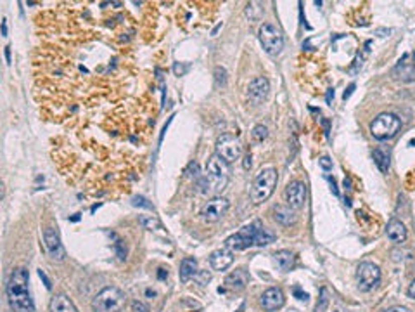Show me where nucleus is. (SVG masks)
I'll return each instance as SVG.
<instances>
[{
  "label": "nucleus",
  "mask_w": 415,
  "mask_h": 312,
  "mask_svg": "<svg viewBox=\"0 0 415 312\" xmlns=\"http://www.w3.org/2000/svg\"><path fill=\"white\" fill-rule=\"evenodd\" d=\"M7 302L13 312H33V298L30 293V274L25 267H16L6 284Z\"/></svg>",
  "instance_id": "f257e3e1"
},
{
  "label": "nucleus",
  "mask_w": 415,
  "mask_h": 312,
  "mask_svg": "<svg viewBox=\"0 0 415 312\" xmlns=\"http://www.w3.org/2000/svg\"><path fill=\"white\" fill-rule=\"evenodd\" d=\"M229 163L215 153L208 160L206 163V175L199 177V187H201L202 194H215L225 189L227 182H229Z\"/></svg>",
  "instance_id": "f03ea898"
},
{
  "label": "nucleus",
  "mask_w": 415,
  "mask_h": 312,
  "mask_svg": "<svg viewBox=\"0 0 415 312\" xmlns=\"http://www.w3.org/2000/svg\"><path fill=\"white\" fill-rule=\"evenodd\" d=\"M277 181H279V174L273 167L258 172L251 184V191H249V196H251V201L254 205H260V203L267 201L272 196L273 191H275Z\"/></svg>",
  "instance_id": "7ed1b4c3"
},
{
  "label": "nucleus",
  "mask_w": 415,
  "mask_h": 312,
  "mask_svg": "<svg viewBox=\"0 0 415 312\" xmlns=\"http://www.w3.org/2000/svg\"><path fill=\"white\" fill-rule=\"evenodd\" d=\"M127 303V296L116 286H106L92 300L93 312H121Z\"/></svg>",
  "instance_id": "20e7f679"
},
{
  "label": "nucleus",
  "mask_w": 415,
  "mask_h": 312,
  "mask_svg": "<svg viewBox=\"0 0 415 312\" xmlns=\"http://www.w3.org/2000/svg\"><path fill=\"white\" fill-rule=\"evenodd\" d=\"M401 127V120L394 113H381L375 116L374 122L370 123V134L377 140H387L393 139L398 134Z\"/></svg>",
  "instance_id": "39448f33"
},
{
  "label": "nucleus",
  "mask_w": 415,
  "mask_h": 312,
  "mask_svg": "<svg viewBox=\"0 0 415 312\" xmlns=\"http://www.w3.org/2000/svg\"><path fill=\"white\" fill-rule=\"evenodd\" d=\"M263 227V225L260 224V222H253V224H248L244 225V227H241L236 234H232V236H229L225 240V247L229 250H246V248H251L254 247V240H256V234L258 231Z\"/></svg>",
  "instance_id": "423d86ee"
},
{
  "label": "nucleus",
  "mask_w": 415,
  "mask_h": 312,
  "mask_svg": "<svg viewBox=\"0 0 415 312\" xmlns=\"http://www.w3.org/2000/svg\"><path fill=\"white\" fill-rule=\"evenodd\" d=\"M258 37L263 45L265 52H268L270 56H279L284 49V37H282L280 30H277L270 23H263L258 31Z\"/></svg>",
  "instance_id": "0eeeda50"
},
{
  "label": "nucleus",
  "mask_w": 415,
  "mask_h": 312,
  "mask_svg": "<svg viewBox=\"0 0 415 312\" xmlns=\"http://www.w3.org/2000/svg\"><path fill=\"white\" fill-rule=\"evenodd\" d=\"M215 149H217V154L227 163H234L236 160H239L242 156L241 140L232 134H222L220 137L217 139Z\"/></svg>",
  "instance_id": "6e6552de"
},
{
  "label": "nucleus",
  "mask_w": 415,
  "mask_h": 312,
  "mask_svg": "<svg viewBox=\"0 0 415 312\" xmlns=\"http://www.w3.org/2000/svg\"><path fill=\"white\" fill-rule=\"evenodd\" d=\"M381 283V269L372 262H362L356 267V284L362 291H372Z\"/></svg>",
  "instance_id": "1a4fd4ad"
},
{
  "label": "nucleus",
  "mask_w": 415,
  "mask_h": 312,
  "mask_svg": "<svg viewBox=\"0 0 415 312\" xmlns=\"http://www.w3.org/2000/svg\"><path fill=\"white\" fill-rule=\"evenodd\" d=\"M230 201L223 196H215L208 200L201 208V217L204 222H218L220 218L229 212Z\"/></svg>",
  "instance_id": "9d476101"
},
{
  "label": "nucleus",
  "mask_w": 415,
  "mask_h": 312,
  "mask_svg": "<svg viewBox=\"0 0 415 312\" xmlns=\"http://www.w3.org/2000/svg\"><path fill=\"white\" fill-rule=\"evenodd\" d=\"M284 198H285V203H287L292 210L303 208L304 203H306V186L301 181L289 182L284 191Z\"/></svg>",
  "instance_id": "9b49d317"
},
{
  "label": "nucleus",
  "mask_w": 415,
  "mask_h": 312,
  "mask_svg": "<svg viewBox=\"0 0 415 312\" xmlns=\"http://www.w3.org/2000/svg\"><path fill=\"white\" fill-rule=\"evenodd\" d=\"M44 243H45V250L47 253L50 255V259L54 260H62L66 257L64 247L61 243V236L57 232V229L54 227H47L44 231Z\"/></svg>",
  "instance_id": "f8f14e48"
},
{
  "label": "nucleus",
  "mask_w": 415,
  "mask_h": 312,
  "mask_svg": "<svg viewBox=\"0 0 415 312\" xmlns=\"http://www.w3.org/2000/svg\"><path fill=\"white\" fill-rule=\"evenodd\" d=\"M268 92H270V84H268V80L265 76H256V78H253V80L249 82L248 96L254 104H258V103H261V101L267 99Z\"/></svg>",
  "instance_id": "ddd939ff"
},
{
  "label": "nucleus",
  "mask_w": 415,
  "mask_h": 312,
  "mask_svg": "<svg viewBox=\"0 0 415 312\" xmlns=\"http://www.w3.org/2000/svg\"><path fill=\"white\" fill-rule=\"evenodd\" d=\"M284 302H285V298H284V293H282L280 288H268L267 291H263V295H261V298H260L261 307L268 312L279 310L280 307L284 305Z\"/></svg>",
  "instance_id": "4468645a"
},
{
  "label": "nucleus",
  "mask_w": 415,
  "mask_h": 312,
  "mask_svg": "<svg viewBox=\"0 0 415 312\" xmlns=\"http://www.w3.org/2000/svg\"><path fill=\"white\" fill-rule=\"evenodd\" d=\"M232 264H234V253H232V250H229V248L215 250V252L210 255V265L213 271L222 272V271H225V269H229Z\"/></svg>",
  "instance_id": "2eb2a0df"
},
{
  "label": "nucleus",
  "mask_w": 415,
  "mask_h": 312,
  "mask_svg": "<svg viewBox=\"0 0 415 312\" xmlns=\"http://www.w3.org/2000/svg\"><path fill=\"white\" fill-rule=\"evenodd\" d=\"M249 281V274L246 272V269H236L234 272H230L225 278V288L230 291H242L246 288Z\"/></svg>",
  "instance_id": "dca6fc26"
},
{
  "label": "nucleus",
  "mask_w": 415,
  "mask_h": 312,
  "mask_svg": "<svg viewBox=\"0 0 415 312\" xmlns=\"http://www.w3.org/2000/svg\"><path fill=\"white\" fill-rule=\"evenodd\" d=\"M393 76L400 82H413L415 80V64L408 61V56H403L398 64L393 68Z\"/></svg>",
  "instance_id": "f3484780"
},
{
  "label": "nucleus",
  "mask_w": 415,
  "mask_h": 312,
  "mask_svg": "<svg viewBox=\"0 0 415 312\" xmlns=\"http://www.w3.org/2000/svg\"><path fill=\"white\" fill-rule=\"evenodd\" d=\"M273 218H275L280 225H285V227L294 225L297 222L296 212L289 205H275L273 206Z\"/></svg>",
  "instance_id": "a211bd4d"
},
{
  "label": "nucleus",
  "mask_w": 415,
  "mask_h": 312,
  "mask_svg": "<svg viewBox=\"0 0 415 312\" xmlns=\"http://www.w3.org/2000/svg\"><path fill=\"white\" fill-rule=\"evenodd\" d=\"M386 236H387V240H389L391 243H396V245L403 243V241L406 240L405 224H403L401 220L393 218V220H391L389 224H387V227H386Z\"/></svg>",
  "instance_id": "6ab92c4d"
},
{
  "label": "nucleus",
  "mask_w": 415,
  "mask_h": 312,
  "mask_svg": "<svg viewBox=\"0 0 415 312\" xmlns=\"http://www.w3.org/2000/svg\"><path fill=\"white\" fill-rule=\"evenodd\" d=\"M50 312H78L73 300L64 293H56L50 300Z\"/></svg>",
  "instance_id": "aec40b11"
},
{
  "label": "nucleus",
  "mask_w": 415,
  "mask_h": 312,
  "mask_svg": "<svg viewBox=\"0 0 415 312\" xmlns=\"http://www.w3.org/2000/svg\"><path fill=\"white\" fill-rule=\"evenodd\" d=\"M199 274L197 271V260L192 257H187L180 262V281L182 283H189L190 279H194Z\"/></svg>",
  "instance_id": "412c9836"
},
{
  "label": "nucleus",
  "mask_w": 415,
  "mask_h": 312,
  "mask_svg": "<svg viewBox=\"0 0 415 312\" xmlns=\"http://www.w3.org/2000/svg\"><path fill=\"white\" fill-rule=\"evenodd\" d=\"M273 257H275V262L279 265L280 271H291V269L294 267L296 257L294 253L289 252V250H279Z\"/></svg>",
  "instance_id": "4be33fe9"
},
{
  "label": "nucleus",
  "mask_w": 415,
  "mask_h": 312,
  "mask_svg": "<svg viewBox=\"0 0 415 312\" xmlns=\"http://www.w3.org/2000/svg\"><path fill=\"white\" fill-rule=\"evenodd\" d=\"M374 163L377 165V169L382 172V174H387V170H389V156H387L382 149H374Z\"/></svg>",
  "instance_id": "5701e85b"
},
{
  "label": "nucleus",
  "mask_w": 415,
  "mask_h": 312,
  "mask_svg": "<svg viewBox=\"0 0 415 312\" xmlns=\"http://www.w3.org/2000/svg\"><path fill=\"white\" fill-rule=\"evenodd\" d=\"M273 240H275V234H273L267 227H261L260 231H258V234H256L254 245H256V247H267V245L273 243Z\"/></svg>",
  "instance_id": "b1692460"
},
{
  "label": "nucleus",
  "mask_w": 415,
  "mask_h": 312,
  "mask_svg": "<svg viewBox=\"0 0 415 312\" xmlns=\"http://www.w3.org/2000/svg\"><path fill=\"white\" fill-rule=\"evenodd\" d=\"M139 224L142 225L147 231H158L161 227V224L158 222V218H154L152 215H140L139 217Z\"/></svg>",
  "instance_id": "393cba45"
},
{
  "label": "nucleus",
  "mask_w": 415,
  "mask_h": 312,
  "mask_svg": "<svg viewBox=\"0 0 415 312\" xmlns=\"http://www.w3.org/2000/svg\"><path fill=\"white\" fill-rule=\"evenodd\" d=\"M251 135L256 142H263V140L268 137V128L265 127V125H256V127L253 128Z\"/></svg>",
  "instance_id": "a878e982"
},
{
  "label": "nucleus",
  "mask_w": 415,
  "mask_h": 312,
  "mask_svg": "<svg viewBox=\"0 0 415 312\" xmlns=\"http://www.w3.org/2000/svg\"><path fill=\"white\" fill-rule=\"evenodd\" d=\"M327 305H329V291H327V288H322V290H320V298L315 307V312H324L327 309Z\"/></svg>",
  "instance_id": "bb28decb"
},
{
  "label": "nucleus",
  "mask_w": 415,
  "mask_h": 312,
  "mask_svg": "<svg viewBox=\"0 0 415 312\" xmlns=\"http://www.w3.org/2000/svg\"><path fill=\"white\" fill-rule=\"evenodd\" d=\"M215 80H217V87H225L227 85V69L218 66L215 69Z\"/></svg>",
  "instance_id": "cd10ccee"
},
{
  "label": "nucleus",
  "mask_w": 415,
  "mask_h": 312,
  "mask_svg": "<svg viewBox=\"0 0 415 312\" xmlns=\"http://www.w3.org/2000/svg\"><path fill=\"white\" fill-rule=\"evenodd\" d=\"M134 206H142V208H152V205L147 201V198H144V196H135L134 198Z\"/></svg>",
  "instance_id": "c85d7f7f"
},
{
  "label": "nucleus",
  "mask_w": 415,
  "mask_h": 312,
  "mask_svg": "<svg viewBox=\"0 0 415 312\" xmlns=\"http://www.w3.org/2000/svg\"><path fill=\"white\" fill-rule=\"evenodd\" d=\"M292 295L296 296L297 300H301V302H306L308 298H310V296H308V293H304L303 290H301L299 286H296V288H292Z\"/></svg>",
  "instance_id": "c756f323"
},
{
  "label": "nucleus",
  "mask_w": 415,
  "mask_h": 312,
  "mask_svg": "<svg viewBox=\"0 0 415 312\" xmlns=\"http://www.w3.org/2000/svg\"><path fill=\"white\" fill-rule=\"evenodd\" d=\"M132 310H134V312H149V307L144 302H139V300H135V302L132 303Z\"/></svg>",
  "instance_id": "7c9ffc66"
},
{
  "label": "nucleus",
  "mask_w": 415,
  "mask_h": 312,
  "mask_svg": "<svg viewBox=\"0 0 415 312\" xmlns=\"http://www.w3.org/2000/svg\"><path fill=\"white\" fill-rule=\"evenodd\" d=\"M319 165L322 167L324 170H331L332 169V160L329 158V156H322V158L319 160Z\"/></svg>",
  "instance_id": "2f4dec72"
},
{
  "label": "nucleus",
  "mask_w": 415,
  "mask_h": 312,
  "mask_svg": "<svg viewBox=\"0 0 415 312\" xmlns=\"http://www.w3.org/2000/svg\"><path fill=\"white\" fill-rule=\"evenodd\" d=\"M187 175H189V177H194V179H199V165L197 163H190L189 170H187Z\"/></svg>",
  "instance_id": "473e14b6"
},
{
  "label": "nucleus",
  "mask_w": 415,
  "mask_h": 312,
  "mask_svg": "<svg viewBox=\"0 0 415 312\" xmlns=\"http://www.w3.org/2000/svg\"><path fill=\"white\" fill-rule=\"evenodd\" d=\"M173 71H175V75H178V76L185 75V71H187V64H180V62H175Z\"/></svg>",
  "instance_id": "72a5a7b5"
},
{
  "label": "nucleus",
  "mask_w": 415,
  "mask_h": 312,
  "mask_svg": "<svg viewBox=\"0 0 415 312\" xmlns=\"http://www.w3.org/2000/svg\"><path fill=\"white\" fill-rule=\"evenodd\" d=\"M384 312H412L408 309V307H403V305H394V307H389V309H386Z\"/></svg>",
  "instance_id": "f704fd0d"
},
{
  "label": "nucleus",
  "mask_w": 415,
  "mask_h": 312,
  "mask_svg": "<svg viewBox=\"0 0 415 312\" xmlns=\"http://www.w3.org/2000/svg\"><path fill=\"white\" fill-rule=\"evenodd\" d=\"M38 276H40V279L44 281V283H45V286H47V288H49V290H50V288H52V284H50L49 278H47V276H45V272L42 271V269H40V271H38Z\"/></svg>",
  "instance_id": "c9c22d12"
},
{
  "label": "nucleus",
  "mask_w": 415,
  "mask_h": 312,
  "mask_svg": "<svg viewBox=\"0 0 415 312\" xmlns=\"http://www.w3.org/2000/svg\"><path fill=\"white\" fill-rule=\"evenodd\" d=\"M353 91H355V84H351L350 87L346 89V91H344V94H343V99L346 101V99H350V96L351 94H353Z\"/></svg>",
  "instance_id": "e433bc0d"
},
{
  "label": "nucleus",
  "mask_w": 415,
  "mask_h": 312,
  "mask_svg": "<svg viewBox=\"0 0 415 312\" xmlns=\"http://www.w3.org/2000/svg\"><path fill=\"white\" fill-rule=\"evenodd\" d=\"M242 167H244L246 170L251 169V154H249V153L244 156V162H242Z\"/></svg>",
  "instance_id": "4c0bfd02"
},
{
  "label": "nucleus",
  "mask_w": 415,
  "mask_h": 312,
  "mask_svg": "<svg viewBox=\"0 0 415 312\" xmlns=\"http://www.w3.org/2000/svg\"><path fill=\"white\" fill-rule=\"evenodd\" d=\"M327 179H329V182H331L332 193H334L336 196H338V194H339V191H338V186H336V181H334V179H332V177H327Z\"/></svg>",
  "instance_id": "58836bf2"
},
{
  "label": "nucleus",
  "mask_w": 415,
  "mask_h": 312,
  "mask_svg": "<svg viewBox=\"0 0 415 312\" xmlns=\"http://www.w3.org/2000/svg\"><path fill=\"white\" fill-rule=\"evenodd\" d=\"M408 296L410 298H415V279L410 283V286H408Z\"/></svg>",
  "instance_id": "ea45409f"
},
{
  "label": "nucleus",
  "mask_w": 415,
  "mask_h": 312,
  "mask_svg": "<svg viewBox=\"0 0 415 312\" xmlns=\"http://www.w3.org/2000/svg\"><path fill=\"white\" fill-rule=\"evenodd\" d=\"M2 37H7V19H2Z\"/></svg>",
  "instance_id": "a19ab883"
},
{
  "label": "nucleus",
  "mask_w": 415,
  "mask_h": 312,
  "mask_svg": "<svg viewBox=\"0 0 415 312\" xmlns=\"http://www.w3.org/2000/svg\"><path fill=\"white\" fill-rule=\"evenodd\" d=\"M158 278H159V279L168 278V271H164V269H159V271H158Z\"/></svg>",
  "instance_id": "79ce46f5"
},
{
  "label": "nucleus",
  "mask_w": 415,
  "mask_h": 312,
  "mask_svg": "<svg viewBox=\"0 0 415 312\" xmlns=\"http://www.w3.org/2000/svg\"><path fill=\"white\" fill-rule=\"evenodd\" d=\"M6 61L11 62V49L9 47H6Z\"/></svg>",
  "instance_id": "37998d69"
},
{
  "label": "nucleus",
  "mask_w": 415,
  "mask_h": 312,
  "mask_svg": "<svg viewBox=\"0 0 415 312\" xmlns=\"http://www.w3.org/2000/svg\"><path fill=\"white\" fill-rule=\"evenodd\" d=\"M332 97H334V91H332V89H331V91L327 92V103H331V99H332Z\"/></svg>",
  "instance_id": "c03bdc74"
},
{
  "label": "nucleus",
  "mask_w": 415,
  "mask_h": 312,
  "mask_svg": "<svg viewBox=\"0 0 415 312\" xmlns=\"http://www.w3.org/2000/svg\"><path fill=\"white\" fill-rule=\"evenodd\" d=\"M324 128H326V135H329V122L324 120Z\"/></svg>",
  "instance_id": "a18cd8bd"
},
{
  "label": "nucleus",
  "mask_w": 415,
  "mask_h": 312,
  "mask_svg": "<svg viewBox=\"0 0 415 312\" xmlns=\"http://www.w3.org/2000/svg\"><path fill=\"white\" fill-rule=\"evenodd\" d=\"M413 64H415V54H413Z\"/></svg>",
  "instance_id": "49530a36"
},
{
  "label": "nucleus",
  "mask_w": 415,
  "mask_h": 312,
  "mask_svg": "<svg viewBox=\"0 0 415 312\" xmlns=\"http://www.w3.org/2000/svg\"><path fill=\"white\" fill-rule=\"evenodd\" d=\"M334 312H341V310H334Z\"/></svg>",
  "instance_id": "de8ad7c7"
}]
</instances>
